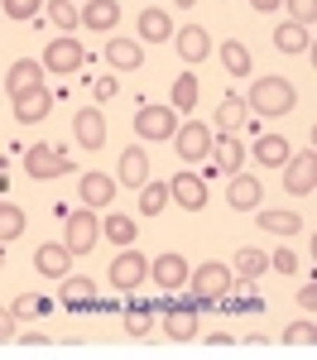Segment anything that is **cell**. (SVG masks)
I'll use <instances>...</instances> for the list:
<instances>
[{
	"label": "cell",
	"instance_id": "cell-41",
	"mask_svg": "<svg viewBox=\"0 0 317 360\" xmlns=\"http://www.w3.org/2000/svg\"><path fill=\"white\" fill-rule=\"evenodd\" d=\"M284 5H288V15H293V25L313 29V15H317V0H284Z\"/></svg>",
	"mask_w": 317,
	"mask_h": 360
},
{
	"label": "cell",
	"instance_id": "cell-3",
	"mask_svg": "<svg viewBox=\"0 0 317 360\" xmlns=\"http://www.w3.org/2000/svg\"><path fill=\"white\" fill-rule=\"evenodd\" d=\"M25 173L34 183H53L63 173H72V154L58 144H34V149H25Z\"/></svg>",
	"mask_w": 317,
	"mask_h": 360
},
{
	"label": "cell",
	"instance_id": "cell-13",
	"mask_svg": "<svg viewBox=\"0 0 317 360\" xmlns=\"http://www.w3.org/2000/svg\"><path fill=\"white\" fill-rule=\"evenodd\" d=\"M58 283H63V288H58L63 307H72V312H96V283L86 274H63Z\"/></svg>",
	"mask_w": 317,
	"mask_h": 360
},
{
	"label": "cell",
	"instance_id": "cell-6",
	"mask_svg": "<svg viewBox=\"0 0 317 360\" xmlns=\"http://www.w3.org/2000/svg\"><path fill=\"white\" fill-rule=\"evenodd\" d=\"M317 188V154L303 149V154H288L284 159V193L288 197H313Z\"/></svg>",
	"mask_w": 317,
	"mask_h": 360
},
{
	"label": "cell",
	"instance_id": "cell-37",
	"mask_svg": "<svg viewBox=\"0 0 317 360\" xmlns=\"http://www.w3.org/2000/svg\"><path fill=\"white\" fill-rule=\"evenodd\" d=\"M193 106H198V77H193V72H183V77L173 82V111H188V115H193Z\"/></svg>",
	"mask_w": 317,
	"mask_h": 360
},
{
	"label": "cell",
	"instance_id": "cell-27",
	"mask_svg": "<svg viewBox=\"0 0 317 360\" xmlns=\"http://www.w3.org/2000/svg\"><path fill=\"white\" fill-rule=\"evenodd\" d=\"M140 39H149V44H164V39H173L169 10H140Z\"/></svg>",
	"mask_w": 317,
	"mask_h": 360
},
{
	"label": "cell",
	"instance_id": "cell-42",
	"mask_svg": "<svg viewBox=\"0 0 317 360\" xmlns=\"http://www.w3.org/2000/svg\"><path fill=\"white\" fill-rule=\"evenodd\" d=\"M269 269H274V274H298V255H293V250H274V255H269Z\"/></svg>",
	"mask_w": 317,
	"mask_h": 360
},
{
	"label": "cell",
	"instance_id": "cell-7",
	"mask_svg": "<svg viewBox=\"0 0 317 360\" xmlns=\"http://www.w3.org/2000/svg\"><path fill=\"white\" fill-rule=\"evenodd\" d=\"M96 240H101V221L91 217V207L72 212V217H67V226H63V245H67V255H86Z\"/></svg>",
	"mask_w": 317,
	"mask_h": 360
},
{
	"label": "cell",
	"instance_id": "cell-12",
	"mask_svg": "<svg viewBox=\"0 0 317 360\" xmlns=\"http://www.w3.org/2000/svg\"><path fill=\"white\" fill-rule=\"evenodd\" d=\"M149 274H154V283H159L164 293H178V288H188V259L173 255V250H164L159 259H149Z\"/></svg>",
	"mask_w": 317,
	"mask_h": 360
},
{
	"label": "cell",
	"instance_id": "cell-18",
	"mask_svg": "<svg viewBox=\"0 0 317 360\" xmlns=\"http://www.w3.org/2000/svg\"><path fill=\"white\" fill-rule=\"evenodd\" d=\"M34 269L44 278H63V274H72V255H67L63 240H58V245H39L34 250Z\"/></svg>",
	"mask_w": 317,
	"mask_h": 360
},
{
	"label": "cell",
	"instance_id": "cell-5",
	"mask_svg": "<svg viewBox=\"0 0 317 360\" xmlns=\"http://www.w3.org/2000/svg\"><path fill=\"white\" fill-rule=\"evenodd\" d=\"M82 63H86V49L72 39V34L48 39V49H44V72H53V77H72Z\"/></svg>",
	"mask_w": 317,
	"mask_h": 360
},
{
	"label": "cell",
	"instance_id": "cell-44",
	"mask_svg": "<svg viewBox=\"0 0 317 360\" xmlns=\"http://www.w3.org/2000/svg\"><path fill=\"white\" fill-rule=\"evenodd\" d=\"M298 307H303V312H313V307H317V283H303V293H298Z\"/></svg>",
	"mask_w": 317,
	"mask_h": 360
},
{
	"label": "cell",
	"instance_id": "cell-51",
	"mask_svg": "<svg viewBox=\"0 0 317 360\" xmlns=\"http://www.w3.org/2000/svg\"><path fill=\"white\" fill-rule=\"evenodd\" d=\"M0 193H5V178H0Z\"/></svg>",
	"mask_w": 317,
	"mask_h": 360
},
{
	"label": "cell",
	"instance_id": "cell-47",
	"mask_svg": "<svg viewBox=\"0 0 317 360\" xmlns=\"http://www.w3.org/2000/svg\"><path fill=\"white\" fill-rule=\"evenodd\" d=\"M207 346H212V351H231V346H235V341H231L226 332H216V336H207Z\"/></svg>",
	"mask_w": 317,
	"mask_h": 360
},
{
	"label": "cell",
	"instance_id": "cell-15",
	"mask_svg": "<svg viewBox=\"0 0 317 360\" xmlns=\"http://www.w3.org/2000/svg\"><path fill=\"white\" fill-rule=\"evenodd\" d=\"M72 139H77L82 149H101V144H106V115L96 111V106L77 111L72 115Z\"/></svg>",
	"mask_w": 317,
	"mask_h": 360
},
{
	"label": "cell",
	"instance_id": "cell-11",
	"mask_svg": "<svg viewBox=\"0 0 317 360\" xmlns=\"http://www.w3.org/2000/svg\"><path fill=\"white\" fill-rule=\"evenodd\" d=\"M10 101H15V120L20 125H39V120H48V111H53V91L44 82L20 91V96H10Z\"/></svg>",
	"mask_w": 317,
	"mask_h": 360
},
{
	"label": "cell",
	"instance_id": "cell-14",
	"mask_svg": "<svg viewBox=\"0 0 317 360\" xmlns=\"http://www.w3.org/2000/svg\"><path fill=\"white\" fill-rule=\"evenodd\" d=\"M169 202H178L183 212H202V207H207V183L183 168L178 178H169Z\"/></svg>",
	"mask_w": 317,
	"mask_h": 360
},
{
	"label": "cell",
	"instance_id": "cell-34",
	"mask_svg": "<svg viewBox=\"0 0 317 360\" xmlns=\"http://www.w3.org/2000/svg\"><path fill=\"white\" fill-rule=\"evenodd\" d=\"M101 236H111V245H130L140 231H135V221L130 217H120V212H111L106 221H101Z\"/></svg>",
	"mask_w": 317,
	"mask_h": 360
},
{
	"label": "cell",
	"instance_id": "cell-24",
	"mask_svg": "<svg viewBox=\"0 0 317 360\" xmlns=\"http://www.w3.org/2000/svg\"><path fill=\"white\" fill-rule=\"evenodd\" d=\"M115 20H120V5H115V0H86L82 5V25L91 29V34H111Z\"/></svg>",
	"mask_w": 317,
	"mask_h": 360
},
{
	"label": "cell",
	"instance_id": "cell-19",
	"mask_svg": "<svg viewBox=\"0 0 317 360\" xmlns=\"http://www.w3.org/2000/svg\"><path fill=\"white\" fill-rule=\"evenodd\" d=\"M106 63L115 72H135L144 63V44L140 39H106Z\"/></svg>",
	"mask_w": 317,
	"mask_h": 360
},
{
	"label": "cell",
	"instance_id": "cell-17",
	"mask_svg": "<svg viewBox=\"0 0 317 360\" xmlns=\"http://www.w3.org/2000/svg\"><path fill=\"white\" fill-rule=\"evenodd\" d=\"M259 197H264V188H259V178H250V173H231V188H226V202L235 207V212H255Z\"/></svg>",
	"mask_w": 317,
	"mask_h": 360
},
{
	"label": "cell",
	"instance_id": "cell-21",
	"mask_svg": "<svg viewBox=\"0 0 317 360\" xmlns=\"http://www.w3.org/2000/svg\"><path fill=\"white\" fill-rule=\"evenodd\" d=\"M173 44H178V53H183V63H202V58L212 53V34L202 25H188L173 34Z\"/></svg>",
	"mask_w": 317,
	"mask_h": 360
},
{
	"label": "cell",
	"instance_id": "cell-9",
	"mask_svg": "<svg viewBox=\"0 0 317 360\" xmlns=\"http://www.w3.org/2000/svg\"><path fill=\"white\" fill-rule=\"evenodd\" d=\"M173 130H178V111L173 106H140V115H135V135L140 139L159 144V139H173Z\"/></svg>",
	"mask_w": 317,
	"mask_h": 360
},
{
	"label": "cell",
	"instance_id": "cell-23",
	"mask_svg": "<svg viewBox=\"0 0 317 360\" xmlns=\"http://www.w3.org/2000/svg\"><path fill=\"white\" fill-rule=\"evenodd\" d=\"M44 82V63H34V58H20V63H10V72H5V91L10 96H20L29 86Z\"/></svg>",
	"mask_w": 317,
	"mask_h": 360
},
{
	"label": "cell",
	"instance_id": "cell-22",
	"mask_svg": "<svg viewBox=\"0 0 317 360\" xmlns=\"http://www.w3.org/2000/svg\"><path fill=\"white\" fill-rule=\"evenodd\" d=\"M77 188H82V202L91 207V212L115 202V178H111V173H82V183H77Z\"/></svg>",
	"mask_w": 317,
	"mask_h": 360
},
{
	"label": "cell",
	"instance_id": "cell-8",
	"mask_svg": "<svg viewBox=\"0 0 317 360\" xmlns=\"http://www.w3.org/2000/svg\"><path fill=\"white\" fill-rule=\"evenodd\" d=\"M144 278H149V259L125 245V250L111 259V288H120V293H135Z\"/></svg>",
	"mask_w": 317,
	"mask_h": 360
},
{
	"label": "cell",
	"instance_id": "cell-46",
	"mask_svg": "<svg viewBox=\"0 0 317 360\" xmlns=\"http://www.w3.org/2000/svg\"><path fill=\"white\" fill-rule=\"evenodd\" d=\"M20 346H29V351H48V346H53V341H48V336H39V332H29L25 341H20Z\"/></svg>",
	"mask_w": 317,
	"mask_h": 360
},
{
	"label": "cell",
	"instance_id": "cell-4",
	"mask_svg": "<svg viewBox=\"0 0 317 360\" xmlns=\"http://www.w3.org/2000/svg\"><path fill=\"white\" fill-rule=\"evenodd\" d=\"M159 312H164V336L169 341H193L198 336V312H202V303L198 298H188V303H154Z\"/></svg>",
	"mask_w": 317,
	"mask_h": 360
},
{
	"label": "cell",
	"instance_id": "cell-38",
	"mask_svg": "<svg viewBox=\"0 0 317 360\" xmlns=\"http://www.w3.org/2000/svg\"><path fill=\"white\" fill-rule=\"evenodd\" d=\"M317 341V327H313V317H303V322H293L284 332V346H293V351H308Z\"/></svg>",
	"mask_w": 317,
	"mask_h": 360
},
{
	"label": "cell",
	"instance_id": "cell-2",
	"mask_svg": "<svg viewBox=\"0 0 317 360\" xmlns=\"http://www.w3.org/2000/svg\"><path fill=\"white\" fill-rule=\"evenodd\" d=\"M231 269L221 264V259H207V264H198V269H188V288H193V298H198L202 307L212 303H226L231 298Z\"/></svg>",
	"mask_w": 317,
	"mask_h": 360
},
{
	"label": "cell",
	"instance_id": "cell-43",
	"mask_svg": "<svg viewBox=\"0 0 317 360\" xmlns=\"http://www.w3.org/2000/svg\"><path fill=\"white\" fill-rule=\"evenodd\" d=\"M115 91H120V82H115V77H96V101H111Z\"/></svg>",
	"mask_w": 317,
	"mask_h": 360
},
{
	"label": "cell",
	"instance_id": "cell-26",
	"mask_svg": "<svg viewBox=\"0 0 317 360\" xmlns=\"http://www.w3.org/2000/svg\"><path fill=\"white\" fill-rule=\"evenodd\" d=\"M264 269H269V255L255 245H245V250H235V259H231V274L235 278H250V283H259L264 278Z\"/></svg>",
	"mask_w": 317,
	"mask_h": 360
},
{
	"label": "cell",
	"instance_id": "cell-20",
	"mask_svg": "<svg viewBox=\"0 0 317 360\" xmlns=\"http://www.w3.org/2000/svg\"><path fill=\"white\" fill-rule=\"evenodd\" d=\"M144 178H149V154H144L140 144L120 149V168H115V183H125V188H140Z\"/></svg>",
	"mask_w": 317,
	"mask_h": 360
},
{
	"label": "cell",
	"instance_id": "cell-49",
	"mask_svg": "<svg viewBox=\"0 0 317 360\" xmlns=\"http://www.w3.org/2000/svg\"><path fill=\"white\" fill-rule=\"evenodd\" d=\"M0 269H5V240H0Z\"/></svg>",
	"mask_w": 317,
	"mask_h": 360
},
{
	"label": "cell",
	"instance_id": "cell-35",
	"mask_svg": "<svg viewBox=\"0 0 317 360\" xmlns=\"http://www.w3.org/2000/svg\"><path fill=\"white\" fill-rule=\"evenodd\" d=\"M48 20H53L63 34H72V29L82 25V10H77L72 0H48Z\"/></svg>",
	"mask_w": 317,
	"mask_h": 360
},
{
	"label": "cell",
	"instance_id": "cell-30",
	"mask_svg": "<svg viewBox=\"0 0 317 360\" xmlns=\"http://www.w3.org/2000/svg\"><path fill=\"white\" fill-rule=\"evenodd\" d=\"M259 212V231H274V236H298L303 231V217L293 212H269V207H255Z\"/></svg>",
	"mask_w": 317,
	"mask_h": 360
},
{
	"label": "cell",
	"instance_id": "cell-1",
	"mask_svg": "<svg viewBox=\"0 0 317 360\" xmlns=\"http://www.w3.org/2000/svg\"><path fill=\"white\" fill-rule=\"evenodd\" d=\"M293 101H298V91L284 77H255L250 91H245V111H255V115H288Z\"/></svg>",
	"mask_w": 317,
	"mask_h": 360
},
{
	"label": "cell",
	"instance_id": "cell-10",
	"mask_svg": "<svg viewBox=\"0 0 317 360\" xmlns=\"http://www.w3.org/2000/svg\"><path fill=\"white\" fill-rule=\"evenodd\" d=\"M173 149H178V159H183V164H202V159H207V149H212V130H207L202 120H188V125H178V130H173Z\"/></svg>",
	"mask_w": 317,
	"mask_h": 360
},
{
	"label": "cell",
	"instance_id": "cell-40",
	"mask_svg": "<svg viewBox=\"0 0 317 360\" xmlns=\"http://www.w3.org/2000/svg\"><path fill=\"white\" fill-rule=\"evenodd\" d=\"M39 5H44V0H0V10H5L10 20H39Z\"/></svg>",
	"mask_w": 317,
	"mask_h": 360
},
{
	"label": "cell",
	"instance_id": "cell-50",
	"mask_svg": "<svg viewBox=\"0 0 317 360\" xmlns=\"http://www.w3.org/2000/svg\"><path fill=\"white\" fill-rule=\"evenodd\" d=\"M178 5H183V10H188V5H198V0H178Z\"/></svg>",
	"mask_w": 317,
	"mask_h": 360
},
{
	"label": "cell",
	"instance_id": "cell-29",
	"mask_svg": "<svg viewBox=\"0 0 317 360\" xmlns=\"http://www.w3.org/2000/svg\"><path fill=\"white\" fill-rule=\"evenodd\" d=\"M245 120H250V115H245V96H231V91H226L221 106H216V130L226 135V130H240Z\"/></svg>",
	"mask_w": 317,
	"mask_h": 360
},
{
	"label": "cell",
	"instance_id": "cell-32",
	"mask_svg": "<svg viewBox=\"0 0 317 360\" xmlns=\"http://www.w3.org/2000/svg\"><path fill=\"white\" fill-rule=\"evenodd\" d=\"M164 207H169V183L144 178V183H140V212H144V217H159Z\"/></svg>",
	"mask_w": 317,
	"mask_h": 360
},
{
	"label": "cell",
	"instance_id": "cell-48",
	"mask_svg": "<svg viewBox=\"0 0 317 360\" xmlns=\"http://www.w3.org/2000/svg\"><path fill=\"white\" fill-rule=\"evenodd\" d=\"M250 5H255L259 15H269V10H279V5H284V0H250Z\"/></svg>",
	"mask_w": 317,
	"mask_h": 360
},
{
	"label": "cell",
	"instance_id": "cell-16",
	"mask_svg": "<svg viewBox=\"0 0 317 360\" xmlns=\"http://www.w3.org/2000/svg\"><path fill=\"white\" fill-rule=\"evenodd\" d=\"M207 154L216 159V168H221L226 178H231V173H240V168H245V144L235 139V130H226L221 139H212V149H207Z\"/></svg>",
	"mask_w": 317,
	"mask_h": 360
},
{
	"label": "cell",
	"instance_id": "cell-28",
	"mask_svg": "<svg viewBox=\"0 0 317 360\" xmlns=\"http://www.w3.org/2000/svg\"><path fill=\"white\" fill-rule=\"evenodd\" d=\"M274 44H279L284 53H308V49H313V29H303V25L288 20V25L274 29Z\"/></svg>",
	"mask_w": 317,
	"mask_h": 360
},
{
	"label": "cell",
	"instance_id": "cell-39",
	"mask_svg": "<svg viewBox=\"0 0 317 360\" xmlns=\"http://www.w3.org/2000/svg\"><path fill=\"white\" fill-rule=\"evenodd\" d=\"M10 312H15V317H44V312H53V307H48V298H39V293H20V298L10 303Z\"/></svg>",
	"mask_w": 317,
	"mask_h": 360
},
{
	"label": "cell",
	"instance_id": "cell-31",
	"mask_svg": "<svg viewBox=\"0 0 317 360\" xmlns=\"http://www.w3.org/2000/svg\"><path fill=\"white\" fill-rule=\"evenodd\" d=\"M154 332V303H125V336H149Z\"/></svg>",
	"mask_w": 317,
	"mask_h": 360
},
{
	"label": "cell",
	"instance_id": "cell-36",
	"mask_svg": "<svg viewBox=\"0 0 317 360\" xmlns=\"http://www.w3.org/2000/svg\"><path fill=\"white\" fill-rule=\"evenodd\" d=\"M25 236V212L15 202H0V240H20Z\"/></svg>",
	"mask_w": 317,
	"mask_h": 360
},
{
	"label": "cell",
	"instance_id": "cell-25",
	"mask_svg": "<svg viewBox=\"0 0 317 360\" xmlns=\"http://www.w3.org/2000/svg\"><path fill=\"white\" fill-rule=\"evenodd\" d=\"M288 154H293V149H288V139H284V135H259V139H255V149H250L245 159H255V164H264V168H284Z\"/></svg>",
	"mask_w": 317,
	"mask_h": 360
},
{
	"label": "cell",
	"instance_id": "cell-33",
	"mask_svg": "<svg viewBox=\"0 0 317 360\" xmlns=\"http://www.w3.org/2000/svg\"><path fill=\"white\" fill-rule=\"evenodd\" d=\"M221 68H226L231 77H250V49L235 44V39H226V44H221Z\"/></svg>",
	"mask_w": 317,
	"mask_h": 360
},
{
	"label": "cell",
	"instance_id": "cell-45",
	"mask_svg": "<svg viewBox=\"0 0 317 360\" xmlns=\"http://www.w3.org/2000/svg\"><path fill=\"white\" fill-rule=\"evenodd\" d=\"M10 336H15V312L0 307V341H10Z\"/></svg>",
	"mask_w": 317,
	"mask_h": 360
}]
</instances>
